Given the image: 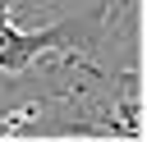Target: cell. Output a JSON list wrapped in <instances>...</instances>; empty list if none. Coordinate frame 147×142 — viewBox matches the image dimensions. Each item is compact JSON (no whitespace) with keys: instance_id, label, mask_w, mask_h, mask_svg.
<instances>
[{"instance_id":"cell-1","label":"cell","mask_w":147,"mask_h":142,"mask_svg":"<svg viewBox=\"0 0 147 142\" xmlns=\"http://www.w3.org/2000/svg\"><path fill=\"white\" fill-rule=\"evenodd\" d=\"M64 23H51V27H32V32H23V27H14V14H9V0H0V73H23L28 64H37L41 55H60L64 64H78V69H92V73H101L87 55H78V50H69L64 46Z\"/></svg>"}]
</instances>
